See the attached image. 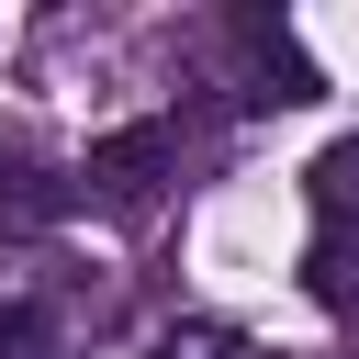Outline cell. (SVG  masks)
Instances as JSON below:
<instances>
[{
    "mask_svg": "<svg viewBox=\"0 0 359 359\" xmlns=\"http://www.w3.org/2000/svg\"><path fill=\"white\" fill-rule=\"evenodd\" d=\"M168 180H180V123H112V135L79 157L67 202H90V213H112V224H146V213L168 202Z\"/></svg>",
    "mask_w": 359,
    "mask_h": 359,
    "instance_id": "6da1fadb",
    "label": "cell"
},
{
    "mask_svg": "<svg viewBox=\"0 0 359 359\" xmlns=\"http://www.w3.org/2000/svg\"><path fill=\"white\" fill-rule=\"evenodd\" d=\"M303 202H314L303 292H314V303H348V292H359V135H337V146L303 168Z\"/></svg>",
    "mask_w": 359,
    "mask_h": 359,
    "instance_id": "7a4b0ae2",
    "label": "cell"
},
{
    "mask_svg": "<svg viewBox=\"0 0 359 359\" xmlns=\"http://www.w3.org/2000/svg\"><path fill=\"white\" fill-rule=\"evenodd\" d=\"M224 45H236V79H247V90H236L247 112H292V101H314V90H325V79H314V56H303L280 22H258V11H236V22H224Z\"/></svg>",
    "mask_w": 359,
    "mask_h": 359,
    "instance_id": "3957f363",
    "label": "cell"
},
{
    "mask_svg": "<svg viewBox=\"0 0 359 359\" xmlns=\"http://www.w3.org/2000/svg\"><path fill=\"white\" fill-rule=\"evenodd\" d=\"M79 202H67V180L45 168V157H22V146H0V247H34V236H56Z\"/></svg>",
    "mask_w": 359,
    "mask_h": 359,
    "instance_id": "277c9868",
    "label": "cell"
},
{
    "mask_svg": "<svg viewBox=\"0 0 359 359\" xmlns=\"http://www.w3.org/2000/svg\"><path fill=\"white\" fill-rule=\"evenodd\" d=\"M146 359H269V348H258L247 325H224V314H180V325H168Z\"/></svg>",
    "mask_w": 359,
    "mask_h": 359,
    "instance_id": "5b68a950",
    "label": "cell"
}]
</instances>
